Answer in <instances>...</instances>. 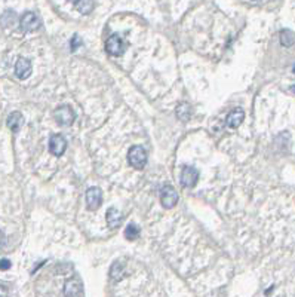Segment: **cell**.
<instances>
[{
    "label": "cell",
    "instance_id": "1",
    "mask_svg": "<svg viewBox=\"0 0 295 297\" xmlns=\"http://www.w3.org/2000/svg\"><path fill=\"white\" fill-rule=\"evenodd\" d=\"M128 161L135 170H143L147 164V152L143 146H132L128 153Z\"/></svg>",
    "mask_w": 295,
    "mask_h": 297
},
{
    "label": "cell",
    "instance_id": "2",
    "mask_svg": "<svg viewBox=\"0 0 295 297\" xmlns=\"http://www.w3.org/2000/svg\"><path fill=\"white\" fill-rule=\"evenodd\" d=\"M54 118H55V121H57L58 125L70 127L74 122V112H73V109L69 104H63V106H60L55 110Z\"/></svg>",
    "mask_w": 295,
    "mask_h": 297
},
{
    "label": "cell",
    "instance_id": "3",
    "mask_svg": "<svg viewBox=\"0 0 295 297\" xmlns=\"http://www.w3.org/2000/svg\"><path fill=\"white\" fill-rule=\"evenodd\" d=\"M20 27L26 33L36 32L40 27V20H39V17L35 12H26L21 17V20H20Z\"/></svg>",
    "mask_w": 295,
    "mask_h": 297
},
{
    "label": "cell",
    "instance_id": "4",
    "mask_svg": "<svg viewBox=\"0 0 295 297\" xmlns=\"http://www.w3.org/2000/svg\"><path fill=\"white\" fill-rule=\"evenodd\" d=\"M125 49H126V46H125L123 41L120 39V36H117V35H111L106 42V51L113 57H120L125 52Z\"/></svg>",
    "mask_w": 295,
    "mask_h": 297
},
{
    "label": "cell",
    "instance_id": "5",
    "mask_svg": "<svg viewBox=\"0 0 295 297\" xmlns=\"http://www.w3.org/2000/svg\"><path fill=\"white\" fill-rule=\"evenodd\" d=\"M160 202L168 210L174 208L177 205V202H178V193H177V190L172 186H165L160 190Z\"/></svg>",
    "mask_w": 295,
    "mask_h": 297
},
{
    "label": "cell",
    "instance_id": "6",
    "mask_svg": "<svg viewBox=\"0 0 295 297\" xmlns=\"http://www.w3.org/2000/svg\"><path fill=\"white\" fill-rule=\"evenodd\" d=\"M103 204V192L100 187H89L86 190V205L91 211H95Z\"/></svg>",
    "mask_w": 295,
    "mask_h": 297
},
{
    "label": "cell",
    "instance_id": "7",
    "mask_svg": "<svg viewBox=\"0 0 295 297\" xmlns=\"http://www.w3.org/2000/svg\"><path fill=\"white\" fill-rule=\"evenodd\" d=\"M199 180V172L193 167H184L181 171V184L184 187H194Z\"/></svg>",
    "mask_w": 295,
    "mask_h": 297
},
{
    "label": "cell",
    "instance_id": "8",
    "mask_svg": "<svg viewBox=\"0 0 295 297\" xmlns=\"http://www.w3.org/2000/svg\"><path fill=\"white\" fill-rule=\"evenodd\" d=\"M67 149V141L61 134H55L49 140V150L54 156H61Z\"/></svg>",
    "mask_w": 295,
    "mask_h": 297
},
{
    "label": "cell",
    "instance_id": "9",
    "mask_svg": "<svg viewBox=\"0 0 295 297\" xmlns=\"http://www.w3.org/2000/svg\"><path fill=\"white\" fill-rule=\"evenodd\" d=\"M32 63L27 58H18L17 64H15V75L18 79H27L32 75Z\"/></svg>",
    "mask_w": 295,
    "mask_h": 297
},
{
    "label": "cell",
    "instance_id": "10",
    "mask_svg": "<svg viewBox=\"0 0 295 297\" xmlns=\"http://www.w3.org/2000/svg\"><path fill=\"white\" fill-rule=\"evenodd\" d=\"M80 291H82V282H80L79 278H72L66 282V287H64L66 297H74Z\"/></svg>",
    "mask_w": 295,
    "mask_h": 297
},
{
    "label": "cell",
    "instance_id": "11",
    "mask_svg": "<svg viewBox=\"0 0 295 297\" xmlns=\"http://www.w3.org/2000/svg\"><path fill=\"white\" fill-rule=\"evenodd\" d=\"M245 119V112L242 109H234L230 112V115L227 116V127L230 128H237Z\"/></svg>",
    "mask_w": 295,
    "mask_h": 297
},
{
    "label": "cell",
    "instance_id": "12",
    "mask_svg": "<svg viewBox=\"0 0 295 297\" xmlns=\"http://www.w3.org/2000/svg\"><path fill=\"white\" fill-rule=\"evenodd\" d=\"M8 127L14 131V132H18L21 129V127L24 125V116L20 113V112H12L9 116H8V121H6Z\"/></svg>",
    "mask_w": 295,
    "mask_h": 297
},
{
    "label": "cell",
    "instance_id": "13",
    "mask_svg": "<svg viewBox=\"0 0 295 297\" xmlns=\"http://www.w3.org/2000/svg\"><path fill=\"white\" fill-rule=\"evenodd\" d=\"M106 218H107V224H109V227H110V229H116V227L120 226L123 217H122V214H120L119 210H116V208H110V210L107 211V214H106Z\"/></svg>",
    "mask_w": 295,
    "mask_h": 297
},
{
    "label": "cell",
    "instance_id": "14",
    "mask_svg": "<svg viewBox=\"0 0 295 297\" xmlns=\"http://www.w3.org/2000/svg\"><path fill=\"white\" fill-rule=\"evenodd\" d=\"M175 113H177V118H178L180 121L187 122V121L191 118V107H190V104H187V103H181V104L177 107Z\"/></svg>",
    "mask_w": 295,
    "mask_h": 297
},
{
    "label": "cell",
    "instance_id": "15",
    "mask_svg": "<svg viewBox=\"0 0 295 297\" xmlns=\"http://www.w3.org/2000/svg\"><path fill=\"white\" fill-rule=\"evenodd\" d=\"M94 6H95V2L94 0H79L76 3V9L83 14V15H88L94 11Z\"/></svg>",
    "mask_w": 295,
    "mask_h": 297
},
{
    "label": "cell",
    "instance_id": "16",
    "mask_svg": "<svg viewBox=\"0 0 295 297\" xmlns=\"http://www.w3.org/2000/svg\"><path fill=\"white\" fill-rule=\"evenodd\" d=\"M140 236V227L135 223H129L125 229V238L129 241H135Z\"/></svg>",
    "mask_w": 295,
    "mask_h": 297
},
{
    "label": "cell",
    "instance_id": "17",
    "mask_svg": "<svg viewBox=\"0 0 295 297\" xmlns=\"http://www.w3.org/2000/svg\"><path fill=\"white\" fill-rule=\"evenodd\" d=\"M123 273H125V266H123V263H120V261H116V263L111 266L110 276H111L114 281H119V279L123 276Z\"/></svg>",
    "mask_w": 295,
    "mask_h": 297
},
{
    "label": "cell",
    "instance_id": "18",
    "mask_svg": "<svg viewBox=\"0 0 295 297\" xmlns=\"http://www.w3.org/2000/svg\"><path fill=\"white\" fill-rule=\"evenodd\" d=\"M280 42L283 46H292L294 45V33L291 30H282L280 32Z\"/></svg>",
    "mask_w": 295,
    "mask_h": 297
},
{
    "label": "cell",
    "instance_id": "19",
    "mask_svg": "<svg viewBox=\"0 0 295 297\" xmlns=\"http://www.w3.org/2000/svg\"><path fill=\"white\" fill-rule=\"evenodd\" d=\"M14 20H15V12L6 11V12L2 15V18H0V23H2L3 27H11L12 23H14Z\"/></svg>",
    "mask_w": 295,
    "mask_h": 297
},
{
    "label": "cell",
    "instance_id": "20",
    "mask_svg": "<svg viewBox=\"0 0 295 297\" xmlns=\"http://www.w3.org/2000/svg\"><path fill=\"white\" fill-rule=\"evenodd\" d=\"M80 45H82V41H80L79 35H74L73 39H72V51H76Z\"/></svg>",
    "mask_w": 295,
    "mask_h": 297
},
{
    "label": "cell",
    "instance_id": "21",
    "mask_svg": "<svg viewBox=\"0 0 295 297\" xmlns=\"http://www.w3.org/2000/svg\"><path fill=\"white\" fill-rule=\"evenodd\" d=\"M11 266H12V263L8 258L0 260V270H8V269H11Z\"/></svg>",
    "mask_w": 295,
    "mask_h": 297
},
{
    "label": "cell",
    "instance_id": "22",
    "mask_svg": "<svg viewBox=\"0 0 295 297\" xmlns=\"http://www.w3.org/2000/svg\"><path fill=\"white\" fill-rule=\"evenodd\" d=\"M0 297H8V288L5 285H0Z\"/></svg>",
    "mask_w": 295,
    "mask_h": 297
},
{
    "label": "cell",
    "instance_id": "23",
    "mask_svg": "<svg viewBox=\"0 0 295 297\" xmlns=\"http://www.w3.org/2000/svg\"><path fill=\"white\" fill-rule=\"evenodd\" d=\"M70 2H72V3H74V5H76V3H77V2H79V0H70Z\"/></svg>",
    "mask_w": 295,
    "mask_h": 297
}]
</instances>
